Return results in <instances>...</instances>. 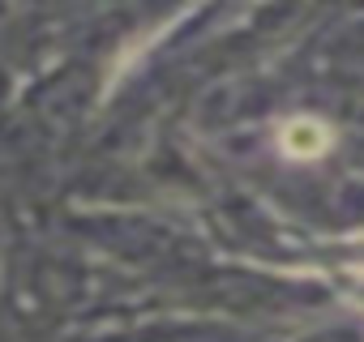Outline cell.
<instances>
[{"label": "cell", "mask_w": 364, "mask_h": 342, "mask_svg": "<svg viewBox=\"0 0 364 342\" xmlns=\"http://www.w3.org/2000/svg\"><path fill=\"white\" fill-rule=\"evenodd\" d=\"M291 154H317L321 145H326V128L321 124H309V120H296L291 128H287V141H283Z\"/></svg>", "instance_id": "obj_1"}]
</instances>
